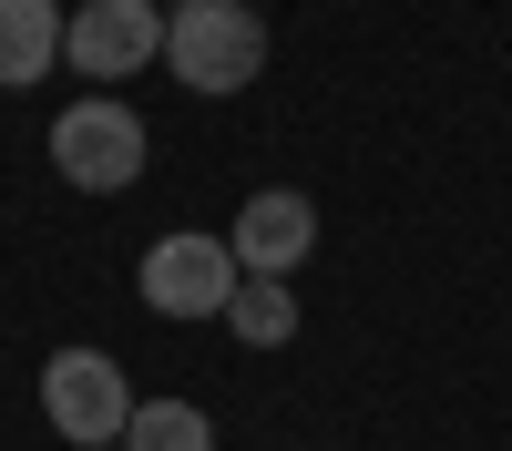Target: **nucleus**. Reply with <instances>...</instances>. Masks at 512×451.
Listing matches in <instances>:
<instances>
[{
  "label": "nucleus",
  "mask_w": 512,
  "mask_h": 451,
  "mask_svg": "<svg viewBox=\"0 0 512 451\" xmlns=\"http://www.w3.org/2000/svg\"><path fill=\"white\" fill-rule=\"evenodd\" d=\"M164 72L185 93H246L267 72V21L246 0H175L164 11Z\"/></svg>",
  "instance_id": "1"
},
{
  "label": "nucleus",
  "mask_w": 512,
  "mask_h": 451,
  "mask_svg": "<svg viewBox=\"0 0 512 451\" xmlns=\"http://www.w3.org/2000/svg\"><path fill=\"white\" fill-rule=\"evenodd\" d=\"M41 421H52L72 451H113L134 431V390H123L113 349H52L41 359Z\"/></svg>",
  "instance_id": "2"
},
{
  "label": "nucleus",
  "mask_w": 512,
  "mask_h": 451,
  "mask_svg": "<svg viewBox=\"0 0 512 451\" xmlns=\"http://www.w3.org/2000/svg\"><path fill=\"white\" fill-rule=\"evenodd\" d=\"M144 113L134 103H113V93H82L72 113H52V175L82 185V195H123L144 175Z\"/></svg>",
  "instance_id": "3"
},
{
  "label": "nucleus",
  "mask_w": 512,
  "mask_h": 451,
  "mask_svg": "<svg viewBox=\"0 0 512 451\" xmlns=\"http://www.w3.org/2000/svg\"><path fill=\"white\" fill-rule=\"evenodd\" d=\"M236 277H246L236 246H226V236H195V226H185V236H154L144 267H134L144 308H154V318H185V328H195V318H226Z\"/></svg>",
  "instance_id": "4"
},
{
  "label": "nucleus",
  "mask_w": 512,
  "mask_h": 451,
  "mask_svg": "<svg viewBox=\"0 0 512 451\" xmlns=\"http://www.w3.org/2000/svg\"><path fill=\"white\" fill-rule=\"evenodd\" d=\"M62 62L93 82V93H113L123 72L164 62V11H154V0H82L72 31H62Z\"/></svg>",
  "instance_id": "5"
},
{
  "label": "nucleus",
  "mask_w": 512,
  "mask_h": 451,
  "mask_svg": "<svg viewBox=\"0 0 512 451\" xmlns=\"http://www.w3.org/2000/svg\"><path fill=\"white\" fill-rule=\"evenodd\" d=\"M226 246H236V267H246V277H287V267H308V246H318V205L297 195V185H267V195H246V205H236Z\"/></svg>",
  "instance_id": "6"
},
{
  "label": "nucleus",
  "mask_w": 512,
  "mask_h": 451,
  "mask_svg": "<svg viewBox=\"0 0 512 451\" xmlns=\"http://www.w3.org/2000/svg\"><path fill=\"white\" fill-rule=\"evenodd\" d=\"M62 31H72L62 0H0V93H31L62 62Z\"/></svg>",
  "instance_id": "7"
},
{
  "label": "nucleus",
  "mask_w": 512,
  "mask_h": 451,
  "mask_svg": "<svg viewBox=\"0 0 512 451\" xmlns=\"http://www.w3.org/2000/svg\"><path fill=\"white\" fill-rule=\"evenodd\" d=\"M226 328H236L246 349H287V339H297V298H287V277H236Z\"/></svg>",
  "instance_id": "8"
},
{
  "label": "nucleus",
  "mask_w": 512,
  "mask_h": 451,
  "mask_svg": "<svg viewBox=\"0 0 512 451\" xmlns=\"http://www.w3.org/2000/svg\"><path fill=\"white\" fill-rule=\"evenodd\" d=\"M123 451H216V421H205L195 400H134Z\"/></svg>",
  "instance_id": "9"
},
{
  "label": "nucleus",
  "mask_w": 512,
  "mask_h": 451,
  "mask_svg": "<svg viewBox=\"0 0 512 451\" xmlns=\"http://www.w3.org/2000/svg\"><path fill=\"white\" fill-rule=\"evenodd\" d=\"M154 11H175V0H154Z\"/></svg>",
  "instance_id": "10"
},
{
  "label": "nucleus",
  "mask_w": 512,
  "mask_h": 451,
  "mask_svg": "<svg viewBox=\"0 0 512 451\" xmlns=\"http://www.w3.org/2000/svg\"><path fill=\"white\" fill-rule=\"evenodd\" d=\"M113 451H123V441H113Z\"/></svg>",
  "instance_id": "11"
}]
</instances>
